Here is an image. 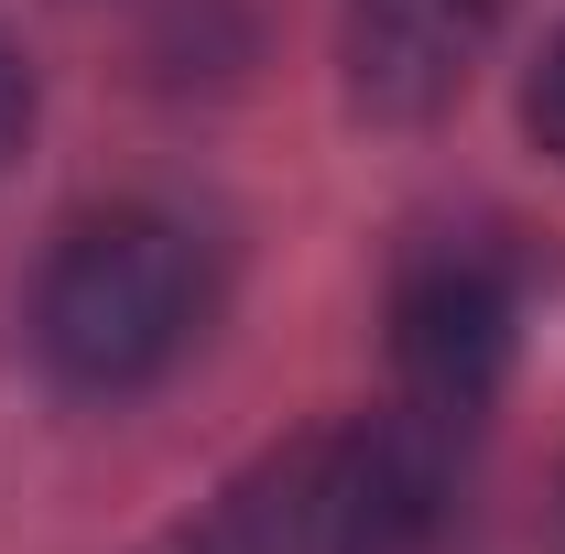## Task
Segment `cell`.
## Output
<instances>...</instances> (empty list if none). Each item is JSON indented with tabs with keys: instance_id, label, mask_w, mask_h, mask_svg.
<instances>
[{
	"instance_id": "1",
	"label": "cell",
	"mask_w": 565,
	"mask_h": 554,
	"mask_svg": "<svg viewBox=\"0 0 565 554\" xmlns=\"http://www.w3.org/2000/svg\"><path fill=\"white\" fill-rule=\"evenodd\" d=\"M457 511V414H359L316 424L250 479L207 500L174 554H435Z\"/></svg>"
},
{
	"instance_id": "2",
	"label": "cell",
	"mask_w": 565,
	"mask_h": 554,
	"mask_svg": "<svg viewBox=\"0 0 565 554\" xmlns=\"http://www.w3.org/2000/svg\"><path fill=\"white\" fill-rule=\"evenodd\" d=\"M196 327H207V251L163 207L76 217L44 262V283H33V348L87 403L152 392L196 348Z\"/></svg>"
},
{
	"instance_id": "3",
	"label": "cell",
	"mask_w": 565,
	"mask_h": 554,
	"mask_svg": "<svg viewBox=\"0 0 565 554\" xmlns=\"http://www.w3.org/2000/svg\"><path fill=\"white\" fill-rule=\"evenodd\" d=\"M392 359L435 414H468L511 359V283L479 262V251H435L403 273V305H392Z\"/></svg>"
},
{
	"instance_id": "4",
	"label": "cell",
	"mask_w": 565,
	"mask_h": 554,
	"mask_svg": "<svg viewBox=\"0 0 565 554\" xmlns=\"http://www.w3.org/2000/svg\"><path fill=\"white\" fill-rule=\"evenodd\" d=\"M522 0H349V87L381 120L446 109Z\"/></svg>"
},
{
	"instance_id": "5",
	"label": "cell",
	"mask_w": 565,
	"mask_h": 554,
	"mask_svg": "<svg viewBox=\"0 0 565 554\" xmlns=\"http://www.w3.org/2000/svg\"><path fill=\"white\" fill-rule=\"evenodd\" d=\"M522 120H533V141L565 163V33L544 44V66H533V98H522Z\"/></svg>"
},
{
	"instance_id": "6",
	"label": "cell",
	"mask_w": 565,
	"mask_h": 554,
	"mask_svg": "<svg viewBox=\"0 0 565 554\" xmlns=\"http://www.w3.org/2000/svg\"><path fill=\"white\" fill-rule=\"evenodd\" d=\"M22 131H33V66H22V44L0 33V163L22 152Z\"/></svg>"
}]
</instances>
